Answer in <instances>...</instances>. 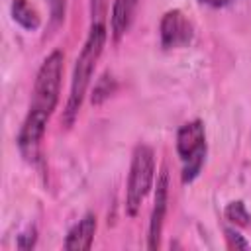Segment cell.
<instances>
[{"mask_svg": "<svg viewBox=\"0 0 251 251\" xmlns=\"http://www.w3.org/2000/svg\"><path fill=\"white\" fill-rule=\"evenodd\" d=\"M155 178V153L149 145H137L129 165L127 190H126V212L127 216H135L145 200L147 192L153 186Z\"/></svg>", "mask_w": 251, "mask_h": 251, "instance_id": "obj_3", "label": "cell"}, {"mask_svg": "<svg viewBox=\"0 0 251 251\" xmlns=\"http://www.w3.org/2000/svg\"><path fill=\"white\" fill-rule=\"evenodd\" d=\"M176 151L182 159V180L190 182L196 178L206 157V131L200 120L186 122L176 133Z\"/></svg>", "mask_w": 251, "mask_h": 251, "instance_id": "obj_4", "label": "cell"}, {"mask_svg": "<svg viewBox=\"0 0 251 251\" xmlns=\"http://www.w3.org/2000/svg\"><path fill=\"white\" fill-rule=\"evenodd\" d=\"M12 16H14V20H16L24 29H29V31L37 29L39 24H41L37 10H35L27 0H14V2H12Z\"/></svg>", "mask_w": 251, "mask_h": 251, "instance_id": "obj_9", "label": "cell"}, {"mask_svg": "<svg viewBox=\"0 0 251 251\" xmlns=\"http://www.w3.org/2000/svg\"><path fill=\"white\" fill-rule=\"evenodd\" d=\"M200 2H204V4H208V6H214V8H222V6H226L229 0H200Z\"/></svg>", "mask_w": 251, "mask_h": 251, "instance_id": "obj_15", "label": "cell"}, {"mask_svg": "<svg viewBox=\"0 0 251 251\" xmlns=\"http://www.w3.org/2000/svg\"><path fill=\"white\" fill-rule=\"evenodd\" d=\"M167 204H169V173L163 169L157 178L155 202H153L151 220H149V249H157L161 243L163 224H165V216H167Z\"/></svg>", "mask_w": 251, "mask_h": 251, "instance_id": "obj_5", "label": "cell"}, {"mask_svg": "<svg viewBox=\"0 0 251 251\" xmlns=\"http://www.w3.org/2000/svg\"><path fill=\"white\" fill-rule=\"evenodd\" d=\"M96 233V216L84 214L67 233L63 247L69 251H86L92 247V239Z\"/></svg>", "mask_w": 251, "mask_h": 251, "instance_id": "obj_7", "label": "cell"}, {"mask_svg": "<svg viewBox=\"0 0 251 251\" xmlns=\"http://www.w3.org/2000/svg\"><path fill=\"white\" fill-rule=\"evenodd\" d=\"M108 39V31L102 20H92L90 31L86 35V41L78 53L75 71H73V78H71V90H69V100H67V108L63 112V122L65 126H73L75 118L78 116V110L82 106L84 94L88 90L92 73L96 69V63L104 51Z\"/></svg>", "mask_w": 251, "mask_h": 251, "instance_id": "obj_2", "label": "cell"}, {"mask_svg": "<svg viewBox=\"0 0 251 251\" xmlns=\"http://www.w3.org/2000/svg\"><path fill=\"white\" fill-rule=\"evenodd\" d=\"M226 233H227V239H229L231 247H247V241H243L239 237V233H235L233 229H226Z\"/></svg>", "mask_w": 251, "mask_h": 251, "instance_id": "obj_14", "label": "cell"}, {"mask_svg": "<svg viewBox=\"0 0 251 251\" xmlns=\"http://www.w3.org/2000/svg\"><path fill=\"white\" fill-rule=\"evenodd\" d=\"M47 4H49V12H51V22L61 24L65 20V12H67V0H47Z\"/></svg>", "mask_w": 251, "mask_h": 251, "instance_id": "obj_11", "label": "cell"}, {"mask_svg": "<svg viewBox=\"0 0 251 251\" xmlns=\"http://www.w3.org/2000/svg\"><path fill=\"white\" fill-rule=\"evenodd\" d=\"M106 12V0H92V20H102Z\"/></svg>", "mask_w": 251, "mask_h": 251, "instance_id": "obj_13", "label": "cell"}, {"mask_svg": "<svg viewBox=\"0 0 251 251\" xmlns=\"http://www.w3.org/2000/svg\"><path fill=\"white\" fill-rule=\"evenodd\" d=\"M192 37V25L180 10H171L161 20V43L163 47H182Z\"/></svg>", "mask_w": 251, "mask_h": 251, "instance_id": "obj_6", "label": "cell"}, {"mask_svg": "<svg viewBox=\"0 0 251 251\" xmlns=\"http://www.w3.org/2000/svg\"><path fill=\"white\" fill-rule=\"evenodd\" d=\"M61 78H63V53L53 51L45 57V61L37 71V78L31 92V104L18 135V147L25 159L37 157L47 122L53 116L59 102Z\"/></svg>", "mask_w": 251, "mask_h": 251, "instance_id": "obj_1", "label": "cell"}, {"mask_svg": "<svg viewBox=\"0 0 251 251\" xmlns=\"http://www.w3.org/2000/svg\"><path fill=\"white\" fill-rule=\"evenodd\" d=\"M226 218H227L229 222L237 224V226H247L249 220H251V216H249V212L245 210L243 202H231V204H227V208H226Z\"/></svg>", "mask_w": 251, "mask_h": 251, "instance_id": "obj_10", "label": "cell"}, {"mask_svg": "<svg viewBox=\"0 0 251 251\" xmlns=\"http://www.w3.org/2000/svg\"><path fill=\"white\" fill-rule=\"evenodd\" d=\"M16 245H18L20 249H31V247L35 245V227H29L27 231L20 233Z\"/></svg>", "mask_w": 251, "mask_h": 251, "instance_id": "obj_12", "label": "cell"}, {"mask_svg": "<svg viewBox=\"0 0 251 251\" xmlns=\"http://www.w3.org/2000/svg\"><path fill=\"white\" fill-rule=\"evenodd\" d=\"M137 0H114L112 6V37L114 41H120L122 35L129 29L131 20H133V12H135Z\"/></svg>", "mask_w": 251, "mask_h": 251, "instance_id": "obj_8", "label": "cell"}]
</instances>
